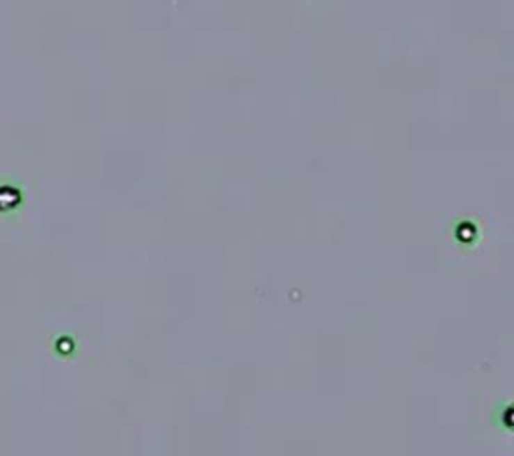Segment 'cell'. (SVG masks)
I'll use <instances>...</instances> for the list:
<instances>
[{"label": "cell", "mask_w": 514, "mask_h": 456, "mask_svg": "<svg viewBox=\"0 0 514 456\" xmlns=\"http://www.w3.org/2000/svg\"><path fill=\"white\" fill-rule=\"evenodd\" d=\"M22 201V194L15 185H0V211L17 210Z\"/></svg>", "instance_id": "6da1fadb"}]
</instances>
